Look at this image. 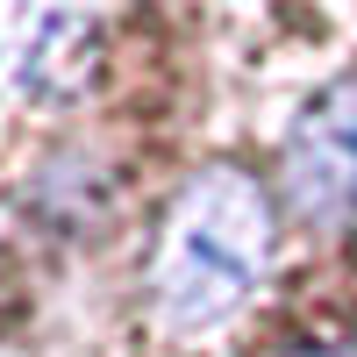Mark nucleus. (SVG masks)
<instances>
[{
  "mask_svg": "<svg viewBox=\"0 0 357 357\" xmlns=\"http://www.w3.org/2000/svg\"><path fill=\"white\" fill-rule=\"evenodd\" d=\"M272 193L257 186L243 165H200L186 186L172 193L143 286L151 307L172 329H207V321L236 314L257 293L264 264H272Z\"/></svg>",
  "mask_w": 357,
  "mask_h": 357,
  "instance_id": "obj_1",
  "label": "nucleus"
},
{
  "mask_svg": "<svg viewBox=\"0 0 357 357\" xmlns=\"http://www.w3.org/2000/svg\"><path fill=\"white\" fill-rule=\"evenodd\" d=\"M279 193L301 222H343L357 215V72L321 86L286 129L279 151Z\"/></svg>",
  "mask_w": 357,
  "mask_h": 357,
  "instance_id": "obj_2",
  "label": "nucleus"
},
{
  "mask_svg": "<svg viewBox=\"0 0 357 357\" xmlns=\"http://www.w3.org/2000/svg\"><path fill=\"white\" fill-rule=\"evenodd\" d=\"M93 43H100V22H86V15H8L0 57L15 65V79L29 93L57 100L93 72Z\"/></svg>",
  "mask_w": 357,
  "mask_h": 357,
  "instance_id": "obj_3",
  "label": "nucleus"
},
{
  "mask_svg": "<svg viewBox=\"0 0 357 357\" xmlns=\"http://www.w3.org/2000/svg\"><path fill=\"white\" fill-rule=\"evenodd\" d=\"M279 357H357L350 343H293V350H279Z\"/></svg>",
  "mask_w": 357,
  "mask_h": 357,
  "instance_id": "obj_4",
  "label": "nucleus"
},
{
  "mask_svg": "<svg viewBox=\"0 0 357 357\" xmlns=\"http://www.w3.org/2000/svg\"><path fill=\"white\" fill-rule=\"evenodd\" d=\"M0 36H8V15H0Z\"/></svg>",
  "mask_w": 357,
  "mask_h": 357,
  "instance_id": "obj_5",
  "label": "nucleus"
}]
</instances>
